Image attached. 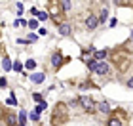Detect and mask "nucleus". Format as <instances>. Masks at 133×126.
Segmentation results:
<instances>
[{
	"mask_svg": "<svg viewBox=\"0 0 133 126\" xmlns=\"http://www.w3.org/2000/svg\"><path fill=\"white\" fill-rule=\"evenodd\" d=\"M32 99H34V101H38V103H42V95H40V94H34V95H32Z\"/></svg>",
	"mask_w": 133,
	"mask_h": 126,
	"instance_id": "23",
	"label": "nucleus"
},
{
	"mask_svg": "<svg viewBox=\"0 0 133 126\" xmlns=\"http://www.w3.org/2000/svg\"><path fill=\"white\" fill-rule=\"evenodd\" d=\"M44 79H46L44 73H32V75H31V80H32L34 84H42V82H44Z\"/></svg>",
	"mask_w": 133,
	"mask_h": 126,
	"instance_id": "7",
	"label": "nucleus"
},
{
	"mask_svg": "<svg viewBox=\"0 0 133 126\" xmlns=\"http://www.w3.org/2000/svg\"><path fill=\"white\" fill-rule=\"evenodd\" d=\"M11 65H14V63H11V59L6 56V57L2 59V69H4V71H11Z\"/></svg>",
	"mask_w": 133,
	"mask_h": 126,
	"instance_id": "12",
	"label": "nucleus"
},
{
	"mask_svg": "<svg viewBox=\"0 0 133 126\" xmlns=\"http://www.w3.org/2000/svg\"><path fill=\"white\" fill-rule=\"evenodd\" d=\"M8 122L10 124H15V117L14 115H8Z\"/></svg>",
	"mask_w": 133,
	"mask_h": 126,
	"instance_id": "25",
	"label": "nucleus"
},
{
	"mask_svg": "<svg viewBox=\"0 0 133 126\" xmlns=\"http://www.w3.org/2000/svg\"><path fill=\"white\" fill-rule=\"evenodd\" d=\"M116 23H118V19H114V17H112V19L108 21V27H110V29H112V27H116Z\"/></svg>",
	"mask_w": 133,
	"mask_h": 126,
	"instance_id": "22",
	"label": "nucleus"
},
{
	"mask_svg": "<svg viewBox=\"0 0 133 126\" xmlns=\"http://www.w3.org/2000/svg\"><path fill=\"white\" fill-rule=\"evenodd\" d=\"M11 69H14V71H17V73H21V69H23V65H21V61H15L14 65H11Z\"/></svg>",
	"mask_w": 133,
	"mask_h": 126,
	"instance_id": "17",
	"label": "nucleus"
},
{
	"mask_svg": "<svg viewBox=\"0 0 133 126\" xmlns=\"http://www.w3.org/2000/svg\"><path fill=\"white\" fill-rule=\"evenodd\" d=\"M131 42H133V31H131Z\"/></svg>",
	"mask_w": 133,
	"mask_h": 126,
	"instance_id": "29",
	"label": "nucleus"
},
{
	"mask_svg": "<svg viewBox=\"0 0 133 126\" xmlns=\"http://www.w3.org/2000/svg\"><path fill=\"white\" fill-rule=\"evenodd\" d=\"M38 107H40V109H42V111H44V109H46V107H48V105H46V101H42V103H38Z\"/></svg>",
	"mask_w": 133,
	"mask_h": 126,
	"instance_id": "27",
	"label": "nucleus"
},
{
	"mask_svg": "<svg viewBox=\"0 0 133 126\" xmlns=\"http://www.w3.org/2000/svg\"><path fill=\"white\" fill-rule=\"evenodd\" d=\"M50 11H51V17H53V19H55V23H57V17H59V14H61L59 6H57V4H51V6H50Z\"/></svg>",
	"mask_w": 133,
	"mask_h": 126,
	"instance_id": "9",
	"label": "nucleus"
},
{
	"mask_svg": "<svg viewBox=\"0 0 133 126\" xmlns=\"http://www.w3.org/2000/svg\"><path fill=\"white\" fill-rule=\"evenodd\" d=\"M59 6H61V10H70L72 8V2H70V0H65V2H59Z\"/></svg>",
	"mask_w": 133,
	"mask_h": 126,
	"instance_id": "15",
	"label": "nucleus"
},
{
	"mask_svg": "<svg viewBox=\"0 0 133 126\" xmlns=\"http://www.w3.org/2000/svg\"><path fill=\"white\" fill-rule=\"evenodd\" d=\"M59 33H61V37H69V34H70V25L61 23V25H59Z\"/></svg>",
	"mask_w": 133,
	"mask_h": 126,
	"instance_id": "8",
	"label": "nucleus"
},
{
	"mask_svg": "<svg viewBox=\"0 0 133 126\" xmlns=\"http://www.w3.org/2000/svg\"><path fill=\"white\" fill-rule=\"evenodd\" d=\"M107 17H108V11L107 10H101V14H99L97 19H99V23H103V21H107Z\"/></svg>",
	"mask_w": 133,
	"mask_h": 126,
	"instance_id": "16",
	"label": "nucleus"
},
{
	"mask_svg": "<svg viewBox=\"0 0 133 126\" xmlns=\"http://www.w3.org/2000/svg\"><path fill=\"white\" fill-rule=\"evenodd\" d=\"M29 27H31V29H36V27H38V21H36V19L29 21Z\"/></svg>",
	"mask_w": 133,
	"mask_h": 126,
	"instance_id": "21",
	"label": "nucleus"
},
{
	"mask_svg": "<svg viewBox=\"0 0 133 126\" xmlns=\"http://www.w3.org/2000/svg\"><path fill=\"white\" fill-rule=\"evenodd\" d=\"M128 88H133V76H131V79L128 80Z\"/></svg>",
	"mask_w": 133,
	"mask_h": 126,
	"instance_id": "28",
	"label": "nucleus"
},
{
	"mask_svg": "<svg viewBox=\"0 0 133 126\" xmlns=\"http://www.w3.org/2000/svg\"><path fill=\"white\" fill-rule=\"evenodd\" d=\"M36 38H38V37H36V34H34V33H31V34H29V38H27V40H29V42H34Z\"/></svg>",
	"mask_w": 133,
	"mask_h": 126,
	"instance_id": "24",
	"label": "nucleus"
},
{
	"mask_svg": "<svg viewBox=\"0 0 133 126\" xmlns=\"http://www.w3.org/2000/svg\"><path fill=\"white\" fill-rule=\"evenodd\" d=\"M97 25H99V19H97V15H89L88 19H86V27L89 29V31L97 29Z\"/></svg>",
	"mask_w": 133,
	"mask_h": 126,
	"instance_id": "5",
	"label": "nucleus"
},
{
	"mask_svg": "<svg viewBox=\"0 0 133 126\" xmlns=\"http://www.w3.org/2000/svg\"><path fill=\"white\" fill-rule=\"evenodd\" d=\"M25 121H27V115H25V111H21L19 113V124H25Z\"/></svg>",
	"mask_w": 133,
	"mask_h": 126,
	"instance_id": "18",
	"label": "nucleus"
},
{
	"mask_svg": "<svg viewBox=\"0 0 133 126\" xmlns=\"http://www.w3.org/2000/svg\"><path fill=\"white\" fill-rule=\"evenodd\" d=\"M6 84H8V80H6V79H0V88H4Z\"/></svg>",
	"mask_w": 133,
	"mask_h": 126,
	"instance_id": "26",
	"label": "nucleus"
},
{
	"mask_svg": "<svg viewBox=\"0 0 133 126\" xmlns=\"http://www.w3.org/2000/svg\"><path fill=\"white\" fill-rule=\"evenodd\" d=\"M97 111L103 113V115H108V113H110V105H108L107 101H101V103H97Z\"/></svg>",
	"mask_w": 133,
	"mask_h": 126,
	"instance_id": "6",
	"label": "nucleus"
},
{
	"mask_svg": "<svg viewBox=\"0 0 133 126\" xmlns=\"http://www.w3.org/2000/svg\"><path fill=\"white\" fill-rule=\"evenodd\" d=\"M65 105L63 103H57L55 105V118H53V124H61L65 121Z\"/></svg>",
	"mask_w": 133,
	"mask_h": 126,
	"instance_id": "3",
	"label": "nucleus"
},
{
	"mask_svg": "<svg viewBox=\"0 0 133 126\" xmlns=\"http://www.w3.org/2000/svg\"><path fill=\"white\" fill-rule=\"evenodd\" d=\"M8 105H17V99L14 98V95H10V98H8Z\"/></svg>",
	"mask_w": 133,
	"mask_h": 126,
	"instance_id": "20",
	"label": "nucleus"
},
{
	"mask_svg": "<svg viewBox=\"0 0 133 126\" xmlns=\"http://www.w3.org/2000/svg\"><path fill=\"white\" fill-rule=\"evenodd\" d=\"M108 126H122V121L118 117H110L108 118Z\"/></svg>",
	"mask_w": 133,
	"mask_h": 126,
	"instance_id": "13",
	"label": "nucleus"
},
{
	"mask_svg": "<svg viewBox=\"0 0 133 126\" xmlns=\"http://www.w3.org/2000/svg\"><path fill=\"white\" fill-rule=\"evenodd\" d=\"M88 67H89L91 73H97V75H107L108 71H110V65H108V63H105V61H95V59L88 63Z\"/></svg>",
	"mask_w": 133,
	"mask_h": 126,
	"instance_id": "1",
	"label": "nucleus"
},
{
	"mask_svg": "<svg viewBox=\"0 0 133 126\" xmlns=\"http://www.w3.org/2000/svg\"><path fill=\"white\" fill-rule=\"evenodd\" d=\"M107 53H108V50H97V52H93L95 61H101V59H105V57H107Z\"/></svg>",
	"mask_w": 133,
	"mask_h": 126,
	"instance_id": "10",
	"label": "nucleus"
},
{
	"mask_svg": "<svg viewBox=\"0 0 133 126\" xmlns=\"http://www.w3.org/2000/svg\"><path fill=\"white\" fill-rule=\"evenodd\" d=\"M17 126H27V124H17Z\"/></svg>",
	"mask_w": 133,
	"mask_h": 126,
	"instance_id": "30",
	"label": "nucleus"
},
{
	"mask_svg": "<svg viewBox=\"0 0 133 126\" xmlns=\"http://www.w3.org/2000/svg\"><path fill=\"white\" fill-rule=\"evenodd\" d=\"M63 56H61V52H53V56H51V67L53 69H59L63 65Z\"/></svg>",
	"mask_w": 133,
	"mask_h": 126,
	"instance_id": "4",
	"label": "nucleus"
},
{
	"mask_svg": "<svg viewBox=\"0 0 133 126\" xmlns=\"http://www.w3.org/2000/svg\"><path fill=\"white\" fill-rule=\"evenodd\" d=\"M40 113H42V109H40V107H34V111L31 113V115H29V118H31V121H40Z\"/></svg>",
	"mask_w": 133,
	"mask_h": 126,
	"instance_id": "11",
	"label": "nucleus"
},
{
	"mask_svg": "<svg viewBox=\"0 0 133 126\" xmlns=\"http://www.w3.org/2000/svg\"><path fill=\"white\" fill-rule=\"evenodd\" d=\"M78 103H80V105H82L88 113L97 111V105H95V101H93L91 98H88V95H82V98H78Z\"/></svg>",
	"mask_w": 133,
	"mask_h": 126,
	"instance_id": "2",
	"label": "nucleus"
},
{
	"mask_svg": "<svg viewBox=\"0 0 133 126\" xmlns=\"http://www.w3.org/2000/svg\"><path fill=\"white\" fill-rule=\"evenodd\" d=\"M38 19L40 21H46L48 19V14H46V11H38Z\"/></svg>",
	"mask_w": 133,
	"mask_h": 126,
	"instance_id": "19",
	"label": "nucleus"
},
{
	"mask_svg": "<svg viewBox=\"0 0 133 126\" xmlns=\"http://www.w3.org/2000/svg\"><path fill=\"white\" fill-rule=\"evenodd\" d=\"M25 69H29V71H34V69H36V61H34V59H27Z\"/></svg>",
	"mask_w": 133,
	"mask_h": 126,
	"instance_id": "14",
	"label": "nucleus"
}]
</instances>
